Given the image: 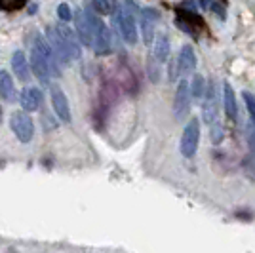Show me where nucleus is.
<instances>
[{
  "mask_svg": "<svg viewBox=\"0 0 255 253\" xmlns=\"http://www.w3.org/2000/svg\"><path fill=\"white\" fill-rule=\"evenodd\" d=\"M179 76V69H177V61H170V82L177 80Z\"/></svg>",
  "mask_w": 255,
  "mask_h": 253,
  "instance_id": "cd10ccee",
  "label": "nucleus"
},
{
  "mask_svg": "<svg viewBox=\"0 0 255 253\" xmlns=\"http://www.w3.org/2000/svg\"><path fill=\"white\" fill-rule=\"evenodd\" d=\"M191 86H189V80H181L177 84V90H175V97H173V116L175 120H185L189 113H191Z\"/></svg>",
  "mask_w": 255,
  "mask_h": 253,
  "instance_id": "423d86ee",
  "label": "nucleus"
},
{
  "mask_svg": "<svg viewBox=\"0 0 255 253\" xmlns=\"http://www.w3.org/2000/svg\"><path fill=\"white\" fill-rule=\"evenodd\" d=\"M57 17H59L63 23L71 21L73 11H71V8H69V4H59V6H57Z\"/></svg>",
  "mask_w": 255,
  "mask_h": 253,
  "instance_id": "5701e85b",
  "label": "nucleus"
},
{
  "mask_svg": "<svg viewBox=\"0 0 255 253\" xmlns=\"http://www.w3.org/2000/svg\"><path fill=\"white\" fill-rule=\"evenodd\" d=\"M198 143H200V120L198 118H191L181 135V154L185 158H192L198 150Z\"/></svg>",
  "mask_w": 255,
  "mask_h": 253,
  "instance_id": "f03ea898",
  "label": "nucleus"
},
{
  "mask_svg": "<svg viewBox=\"0 0 255 253\" xmlns=\"http://www.w3.org/2000/svg\"><path fill=\"white\" fill-rule=\"evenodd\" d=\"M154 23L156 21L141 15V34H143V42L145 44H150L154 40Z\"/></svg>",
  "mask_w": 255,
  "mask_h": 253,
  "instance_id": "aec40b11",
  "label": "nucleus"
},
{
  "mask_svg": "<svg viewBox=\"0 0 255 253\" xmlns=\"http://www.w3.org/2000/svg\"><path fill=\"white\" fill-rule=\"evenodd\" d=\"M152 57L158 61V63H166L170 59V38L168 34H158L154 38V52Z\"/></svg>",
  "mask_w": 255,
  "mask_h": 253,
  "instance_id": "4468645a",
  "label": "nucleus"
},
{
  "mask_svg": "<svg viewBox=\"0 0 255 253\" xmlns=\"http://www.w3.org/2000/svg\"><path fill=\"white\" fill-rule=\"evenodd\" d=\"M13 95V80L8 71H0V97L10 101Z\"/></svg>",
  "mask_w": 255,
  "mask_h": 253,
  "instance_id": "f3484780",
  "label": "nucleus"
},
{
  "mask_svg": "<svg viewBox=\"0 0 255 253\" xmlns=\"http://www.w3.org/2000/svg\"><path fill=\"white\" fill-rule=\"evenodd\" d=\"M210 126H212V141L215 145H219L223 141V127H221V124H217V122H213Z\"/></svg>",
  "mask_w": 255,
  "mask_h": 253,
  "instance_id": "b1692460",
  "label": "nucleus"
},
{
  "mask_svg": "<svg viewBox=\"0 0 255 253\" xmlns=\"http://www.w3.org/2000/svg\"><path fill=\"white\" fill-rule=\"evenodd\" d=\"M177 69H179V74H185V76L196 71V53L191 44H185L181 48L179 57H177Z\"/></svg>",
  "mask_w": 255,
  "mask_h": 253,
  "instance_id": "9d476101",
  "label": "nucleus"
},
{
  "mask_svg": "<svg viewBox=\"0 0 255 253\" xmlns=\"http://www.w3.org/2000/svg\"><path fill=\"white\" fill-rule=\"evenodd\" d=\"M50 95H52V105L57 118L63 122H71V107H69V101H67V95L63 90L57 84H52L50 86Z\"/></svg>",
  "mask_w": 255,
  "mask_h": 253,
  "instance_id": "0eeeda50",
  "label": "nucleus"
},
{
  "mask_svg": "<svg viewBox=\"0 0 255 253\" xmlns=\"http://www.w3.org/2000/svg\"><path fill=\"white\" fill-rule=\"evenodd\" d=\"M139 15H143V17H149L152 21H158L160 19V11L156 8H141L139 10Z\"/></svg>",
  "mask_w": 255,
  "mask_h": 253,
  "instance_id": "393cba45",
  "label": "nucleus"
},
{
  "mask_svg": "<svg viewBox=\"0 0 255 253\" xmlns=\"http://www.w3.org/2000/svg\"><path fill=\"white\" fill-rule=\"evenodd\" d=\"M19 101H21L23 111L34 113L36 109H40V105H42V94H40L38 88H32L31 86V88H25V90L21 92Z\"/></svg>",
  "mask_w": 255,
  "mask_h": 253,
  "instance_id": "f8f14e48",
  "label": "nucleus"
},
{
  "mask_svg": "<svg viewBox=\"0 0 255 253\" xmlns=\"http://www.w3.org/2000/svg\"><path fill=\"white\" fill-rule=\"evenodd\" d=\"M31 69L34 76L38 78V82L44 86L50 84V78H52V71H50V63L44 59L38 52L31 50Z\"/></svg>",
  "mask_w": 255,
  "mask_h": 253,
  "instance_id": "6e6552de",
  "label": "nucleus"
},
{
  "mask_svg": "<svg viewBox=\"0 0 255 253\" xmlns=\"http://www.w3.org/2000/svg\"><path fill=\"white\" fill-rule=\"evenodd\" d=\"M86 19L90 23V29H92V48L97 55H107L113 48V36L111 31L105 23L101 21V17H97L96 11L86 10Z\"/></svg>",
  "mask_w": 255,
  "mask_h": 253,
  "instance_id": "f257e3e1",
  "label": "nucleus"
},
{
  "mask_svg": "<svg viewBox=\"0 0 255 253\" xmlns=\"http://www.w3.org/2000/svg\"><path fill=\"white\" fill-rule=\"evenodd\" d=\"M115 21H117L118 32L124 38V42L133 46L137 44V23H135V15L129 13L128 10H117L115 11Z\"/></svg>",
  "mask_w": 255,
  "mask_h": 253,
  "instance_id": "20e7f679",
  "label": "nucleus"
},
{
  "mask_svg": "<svg viewBox=\"0 0 255 253\" xmlns=\"http://www.w3.org/2000/svg\"><path fill=\"white\" fill-rule=\"evenodd\" d=\"M76 36L84 46H92V29H90V23L86 19L84 11L76 13Z\"/></svg>",
  "mask_w": 255,
  "mask_h": 253,
  "instance_id": "2eb2a0df",
  "label": "nucleus"
},
{
  "mask_svg": "<svg viewBox=\"0 0 255 253\" xmlns=\"http://www.w3.org/2000/svg\"><path fill=\"white\" fill-rule=\"evenodd\" d=\"M213 11L217 13V15H221V17H225V11H223V6H217V4H212Z\"/></svg>",
  "mask_w": 255,
  "mask_h": 253,
  "instance_id": "c85d7f7f",
  "label": "nucleus"
},
{
  "mask_svg": "<svg viewBox=\"0 0 255 253\" xmlns=\"http://www.w3.org/2000/svg\"><path fill=\"white\" fill-rule=\"evenodd\" d=\"M57 31L61 34V40H63L65 48L69 52V57L71 59H80V44H78V36L71 31L67 25H59Z\"/></svg>",
  "mask_w": 255,
  "mask_h": 253,
  "instance_id": "9b49d317",
  "label": "nucleus"
},
{
  "mask_svg": "<svg viewBox=\"0 0 255 253\" xmlns=\"http://www.w3.org/2000/svg\"><path fill=\"white\" fill-rule=\"evenodd\" d=\"M223 99H225V113L229 120H236L238 116V107H236V95H234L233 86L229 82L223 84Z\"/></svg>",
  "mask_w": 255,
  "mask_h": 253,
  "instance_id": "dca6fc26",
  "label": "nucleus"
},
{
  "mask_svg": "<svg viewBox=\"0 0 255 253\" xmlns=\"http://www.w3.org/2000/svg\"><path fill=\"white\" fill-rule=\"evenodd\" d=\"M204 103H202V118L206 124H213L219 115V94H217V84L215 80L206 82V92H204Z\"/></svg>",
  "mask_w": 255,
  "mask_h": 253,
  "instance_id": "39448f33",
  "label": "nucleus"
},
{
  "mask_svg": "<svg viewBox=\"0 0 255 253\" xmlns=\"http://www.w3.org/2000/svg\"><path fill=\"white\" fill-rule=\"evenodd\" d=\"M10 127L21 143H31L34 137V124L27 111H15L10 118Z\"/></svg>",
  "mask_w": 255,
  "mask_h": 253,
  "instance_id": "7ed1b4c3",
  "label": "nucleus"
},
{
  "mask_svg": "<svg viewBox=\"0 0 255 253\" xmlns=\"http://www.w3.org/2000/svg\"><path fill=\"white\" fill-rule=\"evenodd\" d=\"M92 8L103 15H115V11L118 10L117 0H92Z\"/></svg>",
  "mask_w": 255,
  "mask_h": 253,
  "instance_id": "a211bd4d",
  "label": "nucleus"
},
{
  "mask_svg": "<svg viewBox=\"0 0 255 253\" xmlns=\"http://www.w3.org/2000/svg\"><path fill=\"white\" fill-rule=\"evenodd\" d=\"M11 69H13V73L17 76V80H21V82H27L29 80V63H27V57H25V53L21 50H17V52H13L11 55Z\"/></svg>",
  "mask_w": 255,
  "mask_h": 253,
  "instance_id": "ddd939ff",
  "label": "nucleus"
},
{
  "mask_svg": "<svg viewBox=\"0 0 255 253\" xmlns=\"http://www.w3.org/2000/svg\"><path fill=\"white\" fill-rule=\"evenodd\" d=\"M149 76L152 82H158L160 80V63L154 59V57H150L149 59Z\"/></svg>",
  "mask_w": 255,
  "mask_h": 253,
  "instance_id": "4be33fe9",
  "label": "nucleus"
},
{
  "mask_svg": "<svg viewBox=\"0 0 255 253\" xmlns=\"http://www.w3.org/2000/svg\"><path fill=\"white\" fill-rule=\"evenodd\" d=\"M200 6H202L204 10L210 8V6H212V0H200Z\"/></svg>",
  "mask_w": 255,
  "mask_h": 253,
  "instance_id": "c756f323",
  "label": "nucleus"
},
{
  "mask_svg": "<svg viewBox=\"0 0 255 253\" xmlns=\"http://www.w3.org/2000/svg\"><path fill=\"white\" fill-rule=\"evenodd\" d=\"M191 95L194 99H202L204 92H206V80H204L202 74H194L192 76V82L191 84Z\"/></svg>",
  "mask_w": 255,
  "mask_h": 253,
  "instance_id": "6ab92c4d",
  "label": "nucleus"
},
{
  "mask_svg": "<svg viewBox=\"0 0 255 253\" xmlns=\"http://www.w3.org/2000/svg\"><path fill=\"white\" fill-rule=\"evenodd\" d=\"M46 34H48V42H50L53 53H55V59H57L59 63H63V65L71 63L73 59L69 57V52H67L63 40H61V34H59V31H57V29H53V27H50Z\"/></svg>",
  "mask_w": 255,
  "mask_h": 253,
  "instance_id": "1a4fd4ad",
  "label": "nucleus"
},
{
  "mask_svg": "<svg viewBox=\"0 0 255 253\" xmlns=\"http://www.w3.org/2000/svg\"><path fill=\"white\" fill-rule=\"evenodd\" d=\"M242 97H244V101H246V109H248L250 120H252V124H254V127H255V97L250 94L248 90L242 92Z\"/></svg>",
  "mask_w": 255,
  "mask_h": 253,
  "instance_id": "412c9836",
  "label": "nucleus"
},
{
  "mask_svg": "<svg viewBox=\"0 0 255 253\" xmlns=\"http://www.w3.org/2000/svg\"><path fill=\"white\" fill-rule=\"evenodd\" d=\"M248 143H250V150L254 152L255 158V127H250V131H248Z\"/></svg>",
  "mask_w": 255,
  "mask_h": 253,
  "instance_id": "bb28decb",
  "label": "nucleus"
},
{
  "mask_svg": "<svg viewBox=\"0 0 255 253\" xmlns=\"http://www.w3.org/2000/svg\"><path fill=\"white\" fill-rule=\"evenodd\" d=\"M244 169H246V173H248V175H252V179L255 181V164H254V160L246 158L244 160Z\"/></svg>",
  "mask_w": 255,
  "mask_h": 253,
  "instance_id": "a878e982",
  "label": "nucleus"
}]
</instances>
